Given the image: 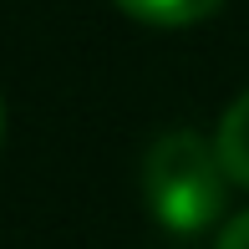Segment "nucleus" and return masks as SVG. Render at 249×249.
<instances>
[{"label": "nucleus", "mask_w": 249, "mask_h": 249, "mask_svg": "<svg viewBox=\"0 0 249 249\" xmlns=\"http://www.w3.org/2000/svg\"><path fill=\"white\" fill-rule=\"evenodd\" d=\"M142 198L153 219L173 234L209 229L229 198V168L219 158V142L188 127L163 132L142 158Z\"/></svg>", "instance_id": "obj_1"}, {"label": "nucleus", "mask_w": 249, "mask_h": 249, "mask_svg": "<svg viewBox=\"0 0 249 249\" xmlns=\"http://www.w3.org/2000/svg\"><path fill=\"white\" fill-rule=\"evenodd\" d=\"M213 142H219V158H224V168H229V178L249 188V92L234 97V107L224 112Z\"/></svg>", "instance_id": "obj_2"}, {"label": "nucleus", "mask_w": 249, "mask_h": 249, "mask_svg": "<svg viewBox=\"0 0 249 249\" xmlns=\"http://www.w3.org/2000/svg\"><path fill=\"white\" fill-rule=\"evenodd\" d=\"M112 5L127 10L142 26H194L219 10V0H112Z\"/></svg>", "instance_id": "obj_3"}, {"label": "nucleus", "mask_w": 249, "mask_h": 249, "mask_svg": "<svg viewBox=\"0 0 249 249\" xmlns=\"http://www.w3.org/2000/svg\"><path fill=\"white\" fill-rule=\"evenodd\" d=\"M219 249H249V209H244V213H234V219L224 224Z\"/></svg>", "instance_id": "obj_4"}, {"label": "nucleus", "mask_w": 249, "mask_h": 249, "mask_svg": "<svg viewBox=\"0 0 249 249\" xmlns=\"http://www.w3.org/2000/svg\"><path fill=\"white\" fill-rule=\"evenodd\" d=\"M0 138H5V102H0Z\"/></svg>", "instance_id": "obj_5"}]
</instances>
